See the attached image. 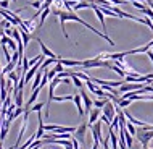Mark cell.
Here are the masks:
<instances>
[{
	"label": "cell",
	"mask_w": 153,
	"mask_h": 149,
	"mask_svg": "<svg viewBox=\"0 0 153 149\" xmlns=\"http://www.w3.org/2000/svg\"><path fill=\"white\" fill-rule=\"evenodd\" d=\"M102 114H103L106 118L110 120V123L113 122V118L116 117V107H114L113 101H108V102H106V104H105V107L102 109Z\"/></svg>",
	"instance_id": "obj_3"
},
{
	"label": "cell",
	"mask_w": 153,
	"mask_h": 149,
	"mask_svg": "<svg viewBox=\"0 0 153 149\" xmlns=\"http://www.w3.org/2000/svg\"><path fill=\"white\" fill-rule=\"evenodd\" d=\"M37 39V42H39V45H40V50H42V55H45V57H48V59H55V60H60V57L56 55V53H53L50 49L45 45L42 41H40V37H36Z\"/></svg>",
	"instance_id": "obj_7"
},
{
	"label": "cell",
	"mask_w": 153,
	"mask_h": 149,
	"mask_svg": "<svg viewBox=\"0 0 153 149\" xmlns=\"http://www.w3.org/2000/svg\"><path fill=\"white\" fill-rule=\"evenodd\" d=\"M74 104H76L77 107V112H79V115L82 117V115H85V110H84V105H82V97H81V94H74Z\"/></svg>",
	"instance_id": "obj_9"
},
{
	"label": "cell",
	"mask_w": 153,
	"mask_h": 149,
	"mask_svg": "<svg viewBox=\"0 0 153 149\" xmlns=\"http://www.w3.org/2000/svg\"><path fill=\"white\" fill-rule=\"evenodd\" d=\"M13 2H15V0H13Z\"/></svg>",
	"instance_id": "obj_26"
},
{
	"label": "cell",
	"mask_w": 153,
	"mask_h": 149,
	"mask_svg": "<svg viewBox=\"0 0 153 149\" xmlns=\"http://www.w3.org/2000/svg\"><path fill=\"white\" fill-rule=\"evenodd\" d=\"M142 149H147V147H142Z\"/></svg>",
	"instance_id": "obj_23"
},
{
	"label": "cell",
	"mask_w": 153,
	"mask_h": 149,
	"mask_svg": "<svg viewBox=\"0 0 153 149\" xmlns=\"http://www.w3.org/2000/svg\"><path fill=\"white\" fill-rule=\"evenodd\" d=\"M2 74H3V73H2V67H0V76H2Z\"/></svg>",
	"instance_id": "obj_22"
},
{
	"label": "cell",
	"mask_w": 153,
	"mask_h": 149,
	"mask_svg": "<svg viewBox=\"0 0 153 149\" xmlns=\"http://www.w3.org/2000/svg\"><path fill=\"white\" fill-rule=\"evenodd\" d=\"M21 37H23V44H24V47L27 45V42H29V39H31V34L27 31H23L21 29Z\"/></svg>",
	"instance_id": "obj_15"
},
{
	"label": "cell",
	"mask_w": 153,
	"mask_h": 149,
	"mask_svg": "<svg viewBox=\"0 0 153 149\" xmlns=\"http://www.w3.org/2000/svg\"><path fill=\"white\" fill-rule=\"evenodd\" d=\"M53 13H55L56 16H60V24H61V31H63V36H65V37H66V39H68V41H69V34H68V32H66L65 23H66V21H77V23H81L82 26L89 28V29L92 31V32H95V34H97V36H100V37H103V39H105V41H108V44L114 45V42H113V41L110 39L108 36H106V34H102L100 31H97V29H95V28L92 26V24L85 23L84 20H82V18H79V16H77L76 13H74V11H68V10H66V11H63V10H56V8H55V10H53Z\"/></svg>",
	"instance_id": "obj_1"
},
{
	"label": "cell",
	"mask_w": 153,
	"mask_h": 149,
	"mask_svg": "<svg viewBox=\"0 0 153 149\" xmlns=\"http://www.w3.org/2000/svg\"><path fill=\"white\" fill-rule=\"evenodd\" d=\"M87 128H89V123H87V122H84L82 125H79V126L76 128V131H74V138H76L79 143H84V138H85V131H87Z\"/></svg>",
	"instance_id": "obj_5"
},
{
	"label": "cell",
	"mask_w": 153,
	"mask_h": 149,
	"mask_svg": "<svg viewBox=\"0 0 153 149\" xmlns=\"http://www.w3.org/2000/svg\"><path fill=\"white\" fill-rule=\"evenodd\" d=\"M74 99V96H71V94H69V96H60V97H53V101L55 102H63V101H73Z\"/></svg>",
	"instance_id": "obj_16"
},
{
	"label": "cell",
	"mask_w": 153,
	"mask_h": 149,
	"mask_svg": "<svg viewBox=\"0 0 153 149\" xmlns=\"http://www.w3.org/2000/svg\"><path fill=\"white\" fill-rule=\"evenodd\" d=\"M81 97H82V102H84V110H85V114H89L90 110H92V107H94V101L87 96V93L84 91V88H81Z\"/></svg>",
	"instance_id": "obj_6"
},
{
	"label": "cell",
	"mask_w": 153,
	"mask_h": 149,
	"mask_svg": "<svg viewBox=\"0 0 153 149\" xmlns=\"http://www.w3.org/2000/svg\"><path fill=\"white\" fill-rule=\"evenodd\" d=\"M152 2H153V0H152Z\"/></svg>",
	"instance_id": "obj_27"
},
{
	"label": "cell",
	"mask_w": 153,
	"mask_h": 149,
	"mask_svg": "<svg viewBox=\"0 0 153 149\" xmlns=\"http://www.w3.org/2000/svg\"><path fill=\"white\" fill-rule=\"evenodd\" d=\"M126 130L129 131L132 136H135V133H137V128H135V125H134V123H131V122L126 123Z\"/></svg>",
	"instance_id": "obj_13"
},
{
	"label": "cell",
	"mask_w": 153,
	"mask_h": 149,
	"mask_svg": "<svg viewBox=\"0 0 153 149\" xmlns=\"http://www.w3.org/2000/svg\"><path fill=\"white\" fill-rule=\"evenodd\" d=\"M69 76H71V81L74 83V86H76V88H84V84H82V81H81V78L79 76H76V73L74 71H71V74H69Z\"/></svg>",
	"instance_id": "obj_11"
},
{
	"label": "cell",
	"mask_w": 153,
	"mask_h": 149,
	"mask_svg": "<svg viewBox=\"0 0 153 149\" xmlns=\"http://www.w3.org/2000/svg\"><path fill=\"white\" fill-rule=\"evenodd\" d=\"M79 149H84V147H79Z\"/></svg>",
	"instance_id": "obj_24"
},
{
	"label": "cell",
	"mask_w": 153,
	"mask_h": 149,
	"mask_svg": "<svg viewBox=\"0 0 153 149\" xmlns=\"http://www.w3.org/2000/svg\"><path fill=\"white\" fill-rule=\"evenodd\" d=\"M0 8H8V0H0Z\"/></svg>",
	"instance_id": "obj_20"
},
{
	"label": "cell",
	"mask_w": 153,
	"mask_h": 149,
	"mask_svg": "<svg viewBox=\"0 0 153 149\" xmlns=\"http://www.w3.org/2000/svg\"><path fill=\"white\" fill-rule=\"evenodd\" d=\"M50 8H45V10H42V13H40V18H39V23H37V29H40V28L44 26V23H45V20H47V16L48 13H50Z\"/></svg>",
	"instance_id": "obj_10"
},
{
	"label": "cell",
	"mask_w": 153,
	"mask_h": 149,
	"mask_svg": "<svg viewBox=\"0 0 153 149\" xmlns=\"http://www.w3.org/2000/svg\"><path fill=\"white\" fill-rule=\"evenodd\" d=\"M42 107H44V102H39V104H32L29 107V112H39V110H42Z\"/></svg>",
	"instance_id": "obj_17"
},
{
	"label": "cell",
	"mask_w": 153,
	"mask_h": 149,
	"mask_svg": "<svg viewBox=\"0 0 153 149\" xmlns=\"http://www.w3.org/2000/svg\"><path fill=\"white\" fill-rule=\"evenodd\" d=\"M0 10H2V8H0Z\"/></svg>",
	"instance_id": "obj_25"
},
{
	"label": "cell",
	"mask_w": 153,
	"mask_h": 149,
	"mask_svg": "<svg viewBox=\"0 0 153 149\" xmlns=\"http://www.w3.org/2000/svg\"><path fill=\"white\" fill-rule=\"evenodd\" d=\"M2 36H3V29L0 28V37H2Z\"/></svg>",
	"instance_id": "obj_21"
},
{
	"label": "cell",
	"mask_w": 153,
	"mask_h": 149,
	"mask_svg": "<svg viewBox=\"0 0 153 149\" xmlns=\"http://www.w3.org/2000/svg\"><path fill=\"white\" fill-rule=\"evenodd\" d=\"M31 7H34V8H37V10H40V7H42V2H39V0H36V2H32V3H29Z\"/></svg>",
	"instance_id": "obj_19"
},
{
	"label": "cell",
	"mask_w": 153,
	"mask_h": 149,
	"mask_svg": "<svg viewBox=\"0 0 153 149\" xmlns=\"http://www.w3.org/2000/svg\"><path fill=\"white\" fill-rule=\"evenodd\" d=\"M135 138L140 141L142 147H148V144L153 139V130H145V128L140 126L137 130V133H135Z\"/></svg>",
	"instance_id": "obj_2"
},
{
	"label": "cell",
	"mask_w": 153,
	"mask_h": 149,
	"mask_svg": "<svg viewBox=\"0 0 153 149\" xmlns=\"http://www.w3.org/2000/svg\"><path fill=\"white\" fill-rule=\"evenodd\" d=\"M100 115H102V109H97V107H95V109H92L89 112V126H92L95 122H97L98 118H100Z\"/></svg>",
	"instance_id": "obj_8"
},
{
	"label": "cell",
	"mask_w": 153,
	"mask_h": 149,
	"mask_svg": "<svg viewBox=\"0 0 153 149\" xmlns=\"http://www.w3.org/2000/svg\"><path fill=\"white\" fill-rule=\"evenodd\" d=\"M131 3H132V5H134L135 8H139V10H143V8L147 7L145 3H142V2H131Z\"/></svg>",
	"instance_id": "obj_18"
},
{
	"label": "cell",
	"mask_w": 153,
	"mask_h": 149,
	"mask_svg": "<svg viewBox=\"0 0 153 149\" xmlns=\"http://www.w3.org/2000/svg\"><path fill=\"white\" fill-rule=\"evenodd\" d=\"M90 130H92V135H94V141L102 143L103 138H102V120H100V118H98L97 122H95L94 125L90 126Z\"/></svg>",
	"instance_id": "obj_4"
},
{
	"label": "cell",
	"mask_w": 153,
	"mask_h": 149,
	"mask_svg": "<svg viewBox=\"0 0 153 149\" xmlns=\"http://www.w3.org/2000/svg\"><path fill=\"white\" fill-rule=\"evenodd\" d=\"M108 101H110V99H98V101H94V105L97 107V109H103Z\"/></svg>",
	"instance_id": "obj_14"
},
{
	"label": "cell",
	"mask_w": 153,
	"mask_h": 149,
	"mask_svg": "<svg viewBox=\"0 0 153 149\" xmlns=\"http://www.w3.org/2000/svg\"><path fill=\"white\" fill-rule=\"evenodd\" d=\"M132 104V101L131 99H119V102H118V107H121V109H126V107H129Z\"/></svg>",
	"instance_id": "obj_12"
}]
</instances>
